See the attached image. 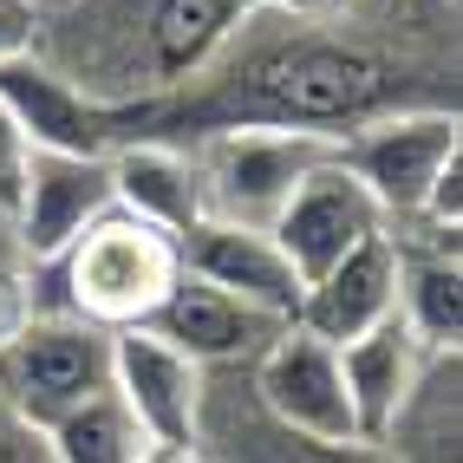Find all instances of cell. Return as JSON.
Returning a JSON list of instances; mask_svg holds the SVG:
<instances>
[{
  "mask_svg": "<svg viewBox=\"0 0 463 463\" xmlns=\"http://www.w3.org/2000/svg\"><path fill=\"white\" fill-rule=\"evenodd\" d=\"M463 7L457 0H353L294 14L255 0L222 52L164 105L111 118L118 137L190 144L209 131H300L339 144L392 111H457Z\"/></svg>",
  "mask_w": 463,
  "mask_h": 463,
  "instance_id": "1",
  "label": "cell"
},
{
  "mask_svg": "<svg viewBox=\"0 0 463 463\" xmlns=\"http://www.w3.org/2000/svg\"><path fill=\"white\" fill-rule=\"evenodd\" d=\"M255 0H52L33 52L105 118L164 105L190 85Z\"/></svg>",
  "mask_w": 463,
  "mask_h": 463,
  "instance_id": "2",
  "label": "cell"
},
{
  "mask_svg": "<svg viewBox=\"0 0 463 463\" xmlns=\"http://www.w3.org/2000/svg\"><path fill=\"white\" fill-rule=\"evenodd\" d=\"M176 274H183V235L105 203L66 249L33 261L20 281H26V314H66L99 333H125V326H150Z\"/></svg>",
  "mask_w": 463,
  "mask_h": 463,
  "instance_id": "3",
  "label": "cell"
},
{
  "mask_svg": "<svg viewBox=\"0 0 463 463\" xmlns=\"http://www.w3.org/2000/svg\"><path fill=\"white\" fill-rule=\"evenodd\" d=\"M203 183V222H241V229H274L300 176L314 170L333 144L300 137V131H209L183 144Z\"/></svg>",
  "mask_w": 463,
  "mask_h": 463,
  "instance_id": "4",
  "label": "cell"
},
{
  "mask_svg": "<svg viewBox=\"0 0 463 463\" xmlns=\"http://www.w3.org/2000/svg\"><path fill=\"white\" fill-rule=\"evenodd\" d=\"M196 463H392L373 438H314L281 424L261 398L249 365H209L190 430Z\"/></svg>",
  "mask_w": 463,
  "mask_h": 463,
  "instance_id": "5",
  "label": "cell"
},
{
  "mask_svg": "<svg viewBox=\"0 0 463 463\" xmlns=\"http://www.w3.org/2000/svg\"><path fill=\"white\" fill-rule=\"evenodd\" d=\"M111 385V333L66 320V314H26L0 339V398L26 424H52L59 411L85 405Z\"/></svg>",
  "mask_w": 463,
  "mask_h": 463,
  "instance_id": "6",
  "label": "cell"
},
{
  "mask_svg": "<svg viewBox=\"0 0 463 463\" xmlns=\"http://www.w3.org/2000/svg\"><path fill=\"white\" fill-rule=\"evenodd\" d=\"M333 157L385 209V229L411 222L424 209V196H430V183L444 176V164L463 157V111H392L379 125L339 137Z\"/></svg>",
  "mask_w": 463,
  "mask_h": 463,
  "instance_id": "7",
  "label": "cell"
},
{
  "mask_svg": "<svg viewBox=\"0 0 463 463\" xmlns=\"http://www.w3.org/2000/svg\"><path fill=\"white\" fill-rule=\"evenodd\" d=\"M379 229H385V209L365 196V183L326 150V157L300 176V190L288 196V209L274 215L268 235L281 241V255L294 261L300 288H307V281H320L333 261H346L359 241H373Z\"/></svg>",
  "mask_w": 463,
  "mask_h": 463,
  "instance_id": "8",
  "label": "cell"
},
{
  "mask_svg": "<svg viewBox=\"0 0 463 463\" xmlns=\"http://www.w3.org/2000/svg\"><path fill=\"white\" fill-rule=\"evenodd\" d=\"M249 379H255V398H261L281 424L314 430V438H359L333 339H314L307 326L288 320V326L261 346V359L249 365Z\"/></svg>",
  "mask_w": 463,
  "mask_h": 463,
  "instance_id": "9",
  "label": "cell"
},
{
  "mask_svg": "<svg viewBox=\"0 0 463 463\" xmlns=\"http://www.w3.org/2000/svg\"><path fill=\"white\" fill-rule=\"evenodd\" d=\"M105 203H111L105 150H33V170H26V190H20V209H14L20 274L46 255H59Z\"/></svg>",
  "mask_w": 463,
  "mask_h": 463,
  "instance_id": "10",
  "label": "cell"
},
{
  "mask_svg": "<svg viewBox=\"0 0 463 463\" xmlns=\"http://www.w3.org/2000/svg\"><path fill=\"white\" fill-rule=\"evenodd\" d=\"M111 392L150 444H190L196 430V398H203V365L176 353L164 333L125 326L111 333Z\"/></svg>",
  "mask_w": 463,
  "mask_h": 463,
  "instance_id": "11",
  "label": "cell"
},
{
  "mask_svg": "<svg viewBox=\"0 0 463 463\" xmlns=\"http://www.w3.org/2000/svg\"><path fill=\"white\" fill-rule=\"evenodd\" d=\"M281 326L288 320H274V314H261V307L209 288L203 274H190V268L176 274V288L164 294L157 314H150V333H164L176 353H190L203 373H209V365H255L261 346Z\"/></svg>",
  "mask_w": 463,
  "mask_h": 463,
  "instance_id": "12",
  "label": "cell"
},
{
  "mask_svg": "<svg viewBox=\"0 0 463 463\" xmlns=\"http://www.w3.org/2000/svg\"><path fill=\"white\" fill-rule=\"evenodd\" d=\"M398 241V320L411 326L424 353H457L463 346V235L424 229V222H392Z\"/></svg>",
  "mask_w": 463,
  "mask_h": 463,
  "instance_id": "13",
  "label": "cell"
},
{
  "mask_svg": "<svg viewBox=\"0 0 463 463\" xmlns=\"http://www.w3.org/2000/svg\"><path fill=\"white\" fill-rule=\"evenodd\" d=\"M398 314V241L379 229L373 241H359L346 261H333L320 281L300 288V307H294V326H307L314 339H346L373 333L379 320Z\"/></svg>",
  "mask_w": 463,
  "mask_h": 463,
  "instance_id": "14",
  "label": "cell"
},
{
  "mask_svg": "<svg viewBox=\"0 0 463 463\" xmlns=\"http://www.w3.org/2000/svg\"><path fill=\"white\" fill-rule=\"evenodd\" d=\"M183 268L203 274L209 288H222L235 300L261 307L274 320H294L300 307V274L281 255V241L268 229H241V222H196L183 235Z\"/></svg>",
  "mask_w": 463,
  "mask_h": 463,
  "instance_id": "15",
  "label": "cell"
},
{
  "mask_svg": "<svg viewBox=\"0 0 463 463\" xmlns=\"http://www.w3.org/2000/svg\"><path fill=\"white\" fill-rule=\"evenodd\" d=\"M111 164V203L157 222L170 235H190L203 222V183H196V164L183 144H164V137H118L105 150Z\"/></svg>",
  "mask_w": 463,
  "mask_h": 463,
  "instance_id": "16",
  "label": "cell"
},
{
  "mask_svg": "<svg viewBox=\"0 0 463 463\" xmlns=\"http://www.w3.org/2000/svg\"><path fill=\"white\" fill-rule=\"evenodd\" d=\"M463 346L457 353H424L411 392L398 398V411L379 424V450L392 463H463Z\"/></svg>",
  "mask_w": 463,
  "mask_h": 463,
  "instance_id": "17",
  "label": "cell"
},
{
  "mask_svg": "<svg viewBox=\"0 0 463 463\" xmlns=\"http://www.w3.org/2000/svg\"><path fill=\"white\" fill-rule=\"evenodd\" d=\"M0 105H7L40 150H111V118L79 99L40 52L0 66Z\"/></svg>",
  "mask_w": 463,
  "mask_h": 463,
  "instance_id": "18",
  "label": "cell"
},
{
  "mask_svg": "<svg viewBox=\"0 0 463 463\" xmlns=\"http://www.w3.org/2000/svg\"><path fill=\"white\" fill-rule=\"evenodd\" d=\"M418 365H424V346L411 339V326L398 320V314L379 320L373 333H359V339H346V346H339V379H346L359 438H379V424L398 411V398L411 392Z\"/></svg>",
  "mask_w": 463,
  "mask_h": 463,
  "instance_id": "19",
  "label": "cell"
},
{
  "mask_svg": "<svg viewBox=\"0 0 463 463\" xmlns=\"http://www.w3.org/2000/svg\"><path fill=\"white\" fill-rule=\"evenodd\" d=\"M40 444H46L52 463H137L150 438L125 411V398L105 385V392H91L85 405H72L52 424H40Z\"/></svg>",
  "mask_w": 463,
  "mask_h": 463,
  "instance_id": "20",
  "label": "cell"
},
{
  "mask_svg": "<svg viewBox=\"0 0 463 463\" xmlns=\"http://www.w3.org/2000/svg\"><path fill=\"white\" fill-rule=\"evenodd\" d=\"M33 137H26V125L0 105V215H7L14 229V209H20V190H26V170H33Z\"/></svg>",
  "mask_w": 463,
  "mask_h": 463,
  "instance_id": "21",
  "label": "cell"
},
{
  "mask_svg": "<svg viewBox=\"0 0 463 463\" xmlns=\"http://www.w3.org/2000/svg\"><path fill=\"white\" fill-rule=\"evenodd\" d=\"M40 40V0H0V66L26 59Z\"/></svg>",
  "mask_w": 463,
  "mask_h": 463,
  "instance_id": "22",
  "label": "cell"
},
{
  "mask_svg": "<svg viewBox=\"0 0 463 463\" xmlns=\"http://www.w3.org/2000/svg\"><path fill=\"white\" fill-rule=\"evenodd\" d=\"M0 463H52L46 444H40V430L26 424L7 398H0Z\"/></svg>",
  "mask_w": 463,
  "mask_h": 463,
  "instance_id": "23",
  "label": "cell"
},
{
  "mask_svg": "<svg viewBox=\"0 0 463 463\" xmlns=\"http://www.w3.org/2000/svg\"><path fill=\"white\" fill-rule=\"evenodd\" d=\"M20 320H26V281L14 268H0V339H7Z\"/></svg>",
  "mask_w": 463,
  "mask_h": 463,
  "instance_id": "24",
  "label": "cell"
},
{
  "mask_svg": "<svg viewBox=\"0 0 463 463\" xmlns=\"http://www.w3.org/2000/svg\"><path fill=\"white\" fill-rule=\"evenodd\" d=\"M137 463H196V450L190 444H144Z\"/></svg>",
  "mask_w": 463,
  "mask_h": 463,
  "instance_id": "25",
  "label": "cell"
},
{
  "mask_svg": "<svg viewBox=\"0 0 463 463\" xmlns=\"http://www.w3.org/2000/svg\"><path fill=\"white\" fill-rule=\"evenodd\" d=\"M0 268H14V274H20V249H14V229H7V215H0Z\"/></svg>",
  "mask_w": 463,
  "mask_h": 463,
  "instance_id": "26",
  "label": "cell"
},
{
  "mask_svg": "<svg viewBox=\"0 0 463 463\" xmlns=\"http://www.w3.org/2000/svg\"><path fill=\"white\" fill-rule=\"evenodd\" d=\"M274 7H294V14H326V7H353V0H274Z\"/></svg>",
  "mask_w": 463,
  "mask_h": 463,
  "instance_id": "27",
  "label": "cell"
},
{
  "mask_svg": "<svg viewBox=\"0 0 463 463\" xmlns=\"http://www.w3.org/2000/svg\"><path fill=\"white\" fill-rule=\"evenodd\" d=\"M40 7H52V0H40Z\"/></svg>",
  "mask_w": 463,
  "mask_h": 463,
  "instance_id": "28",
  "label": "cell"
}]
</instances>
